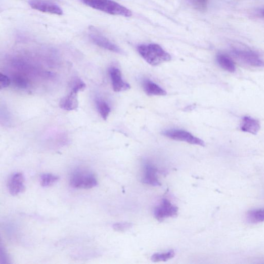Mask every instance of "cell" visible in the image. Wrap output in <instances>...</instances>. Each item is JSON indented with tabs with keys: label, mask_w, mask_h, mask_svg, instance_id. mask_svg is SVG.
<instances>
[{
	"label": "cell",
	"mask_w": 264,
	"mask_h": 264,
	"mask_svg": "<svg viewBox=\"0 0 264 264\" xmlns=\"http://www.w3.org/2000/svg\"><path fill=\"white\" fill-rule=\"evenodd\" d=\"M137 50L141 57L150 65L158 66L172 59L171 55L157 44H142Z\"/></svg>",
	"instance_id": "1"
},
{
	"label": "cell",
	"mask_w": 264,
	"mask_h": 264,
	"mask_svg": "<svg viewBox=\"0 0 264 264\" xmlns=\"http://www.w3.org/2000/svg\"><path fill=\"white\" fill-rule=\"evenodd\" d=\"M87 6L107 14L126 17L132 15L131 10L113 0H81Z\"/></svg>",
	"instance_id": "2"
},
{
	"label": "cell",
	"mask_w": 264,
	"mask_h": 264,
	"mask_svg": "<svg viewBox=\"0 0 264 264\" xmlns=\"http://www.w3.org/2000/svg\"><path fill=\"white\" fill-rule=\"evenodd\" d=\"M70 185L76 189H90L98 184L97 177L92 172L86 170H78L71 174Z\"/></svg>",
	"instance_id": "3"
},
{
	"label": "cell",
	"mask_w": 264,
	"mask_h": 264,
	"mask_svg": "<svg viewBox=\"0 0 264 264\" xmlns=\"http://www.w3.org/2000/svg\"><path fill=\"white\" fill-rule=\"evenodd\" d=\"M162 134L175 140L186 142L191 145L205 146V141L184 130L177 129L166 130L162 132Z\"/></svg>",
	"instance_id": "4"
},
{
	"label": "cell",
	"mask_w": 264,
	"mask_h": 264,
	"mask_svg": "<svg viewBox=\"0 0 264 264\" xmlns=\"http://www.w3.org/2000/svg\"><path fill=\"white\" fill-rule=\"evenodd\" d=\"M178 208L167 199L162 200L159 206L154 211V217L159 221L171 218H175L177 215Z\"/></svg>",
	"instance_id": "5"
},
{
	"label": "cell",
	"mask_w": 264,
	"mask_h": 264,
	"mask_svg": "<svg viewBox=\"0 0 264 264\" xmlns=\"http://www.w3.org/2000/svg\"><path fill=\"white\" fill-rule=\"evenodd\" d=\"M232 53L243 62L255 67H264V61L256 53L247 50L234 49Z\"/></svg>",
	"instance_id": "6"
},
{
	"label": "cell",
	"mask_w": 264,
	"mask_h": 264,
	"mask_svg": "<svg viewBox=\"0 0 264 264\" xmlns=\"http://www.w3.org/2000/svg\"><path fill=\"white\" fill-rule=\"evenodd\" d=\"M30 6L34 9L38 10L43 13L62 15V9L57 4L44 0H30L29 2Z\"/></svg>",
	"instance_id": "7"
},
{
	"label": "cell",
	"mask_w": 264,
	"mask_h": 264,
	"mask_svg": "<svg viewBox=\"0 0 264 264\" xmlns=\"http://www.w3.org/2000/svg\"><path fill=\"white\" fill-rule=\"evenodd\" d=\"M7 186L11 195L17 196L23 193L25 189V178L23 174L16 173L12 175L9 178Z\"/></svg>",
	"instance_id": "8"
},
{
	"label": "cell",
	"mask_w": 264,
	"mask_h": 264,
	"mask_svg": "<svg viewBox=\"0 0 264 264\" xmlns=\"http://www.w3.org/2000/svg\"><path fill=\"white\" fill-rule=\"evenodd\" d=\"M109 73L114 91H124L131 88L129 84L123 80L121 71L118 68L115 67H111L110 69Z\"/></svg>",
	"instance_id": "9"
},
{
	"label": "cell",
	"mask_w": 264,
	"mask_h": 264,
	"mask_svg": "<svg viewBox=\"0 0 264 264\" xmlns=\"http://www.w3.org/2000/svg\"><path fill=\"white\" fill-rule=\"evenodd\" d=\"M158 173V170L153 165L148 163H145L143 166L142 182L154 186H160Z\"/></svg>",
	"instance_id": "10"
},
{
	"label": "cell",
	"mask_w": 264,
	"mask_h": 264,
	"mask_svg": "<svg viewBox=\"0 0 264 264\" xmlns=\"http://www.w3.org/2000/svg\"><path fill=\"white\" fill-rule=\"evenodd\" d=\"M89 38L92 42L103 49L117 53H122L121 48L112 43L110 40L98 34H91Z\"/></svg>",
	"instance_id": "11"
},
{
	"label": "cell",
	"mask_w": 264,
	"mask_h": 264,
	"mask_svg": "<svg viewBox=\"0 0 264 264\" xmlns=\"http://www.w3.org/2000/svg\"><path fill=\"white\" fill-rule=\"evenodd\" d=\"M77 94V93L71 91L66 97L62 98L60 101L59 107L62 109L67 111L77 110L79 106Z\"/></svg>",
	"instance_id": "12"
},
{
	"label": "cell",
	"mask_w": 264,
	"mask_h": 264,
	"mask_svg": "<svg viewBox=\"0 0 264 264\" xmlns=\"http://www.w3.org/2000/svg\"><path fill=\"white\" fill-rule=\"evenodd\" d=\"M240 129L242 131L247 132V133L256 135L261 129V125L260 122L256 119L249 116H245L242 119Z\"/></svg>",
	"instance_id": "13"
},
{
	"label": "cell",
	"mask_w": 264,
	"mask_h": 264,
	"mask_svg": "<svg viewBox=\"0 0 264 264\" xmlns=\"http://www.w3.org/2000/svg\"><path fill=\"white\" fill-rule=\"evenodd\" d=\"M217 59L218 64L222 69L230 73H234L236 71L235 63L229 56L220 53L217 55Z\"/></svg>",
	"instance_id": "14"
},
{
	"label": "cell",
	"mask_w": 264,
	"mask_h": 264,
	"mask_svg": "<svg viewBox=\"0 0 264 264\" xmlns=\"http://www.w3.org/2000/svg\"><path fill=\"white\" fill-rule=\"evenodd\" d=\"M143 88L146 93L150 95H165L167 94L162 88L150 80L144 82Z\"/></svg>",
	"instance_id": "15"
},
{
	"label": "cell",
	"mask_w": 264,
	"mask_h": 264,
	"mask_svg": "<svg viewBox=\"0 0 264 264\" xmlns=\"http://www.w3.org/2000/svg\"><path fill=\"white\" fill-rule=\"evenodd\" d=\"M247 220L253 224L264 222V209L249 211L247 215Z\"/></svg>",
	"instance_id": "16"
},
{
	"label": "cell",
	"mask_w": 264,
	"mask_h": 264,
	"mask_svg": "<svg viewBox=\"0 0 264 264\" xmlns=\"http://www.w3.org/2000/svg\"><path fill=\"white\" fill-rule=\"evenodd\" d=\"M95 104L101 117L104 121H106L111 112L110 106L106 102L100 99L96 100Z\"/></svg>",
	"instance_id": "17"
},
{
	"label": "cell",
	"mask_w": 264,
	"mask_h": 264,
	"mask_svg": "<svg viewBox=\"0 0 264 264\" xmlns=\"http://www.w3.org/2000/svg\"><path fill=\"white\" fill-rule=\"evenodd\" d=\"M59 177L52 174H43L40 177L41 184L43 187H49L56 183Z\"/></svg>",
	"instance_id": "18"
},
{
	"label": "cell",
	"mask_w": 264,
	"mask_h": 264,
	"mask_svg": "<svg viewBox=\"0 0 264 264\" xmlns=\"http://www.w3.org/2000/svg\"><path fill=\"white\" fill-rule=\"evenodd\" d=\"M175 256V251L171 250L167 253L154 254L151 257V261L153 262H166L172 259Z\"/></svg>",
	"instance_id": "19"
},
{
	"label": "cell",
	"mask_w": 264,
	"mask_h": 264,
	"mask_svg": "<svg viewBox=\"0 0 264 264\" xmlns=\"http://www.w3.org/2000/svg\"><path fill=\"white\" fill-rule=\"evenodd\" d=\"M71 88V91L78 93L79 91L85 89L86 85L82 80L77 78L75 79L72 83Z\"/></svg>",
	"instance_id": "20"
},
{
	"label": "cell",
	"mask_w": 264,
	"mask_h": 264,
	"mask_svg": "<svg viewBox=\"0 0 264 264\" xmlns=\"http://www.w3.org/2000/svg\"><path fill=\"white\" fill-rule=\"evenodd\" d=\"M133 224L129 222H118L113 225V229L118 232H125L130 229Z\"/></svg>",
	"instance_id": "21"
},
{
	"label": "cell",
	"mask_w": 264,
	"mask_h": 264,
	"mask_svg": "<svg viewBox=\"0 0 264 264\" xmlns=\"http://www.w3.org/2000/svg\"><path fill=\"white\" fill-rule=\"evenodd\" d=\"M195 8L200 11H205L207 8L208 0H190Z\"/></svg>",
	"instance_id": "22"
},
{
	"label": "cell",
	"mask_w": 264,
	"mask_h": 264,
	"mask_svg": "<svg viewBox=\"0 0 264 264\" xmlns=\"http://www.w3.org/2000/svg\"><path fill=\"white\" fill-rule=\"evenodd\" d=\"M13 82L15 86L18 88L25 89L28 87L27 81L22 77H15L13 79Z\"/></svg>",
	"instance_id": "23"
},
{
	"label": "cell",
	"mask_w": 264,
	"mask_h": 264,
	"mask_svg": "<svg viewBox=\"0 0 264 264\" xmlns=\"http://www.w3.org/2000/svg\"><path fill=\"white\" fill-rule=\"evenodd\" d=\"M10 80L5 75L0 74V88L3 89L8 87L10 85Z\"/></svg>",
	"instance_id": "24"
},
{
	"label": "cell",
	"mask_w": 264,
	"mask_h": 264,
	"mask_svg": "<svg viewBox=\"0 0 264 264\" xmlns=\"http://www.w3.org/2000/svg\"><path fill=\"white\" fill-rule=\"evenodd\" d=\"M262 14L263 15V16H264V9L262 10Z\"/></svg>",
	"instance_id": "25"
}]
</instances>
